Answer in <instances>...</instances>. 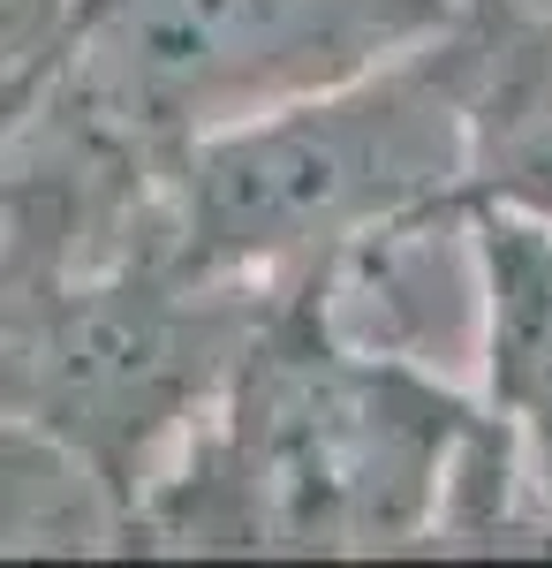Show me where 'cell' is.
<instances>
[{"mask_svg": "<svg viewBox=\"0 0 552 568\" xmlns=\"http://www.w3.org/2000/svg\"><path fill=\"white\" fill-rule=\"evenodd\" d=\"M273 288L190 273L167 235L122 258L0 296V409L31 417L122 485L144 478L213 409Z\"/></svg>", "mask_w": 552, "mask_h": 568, "instance_id": "obj_3", "label": "cell"}, {"mask_svg": "<svg viewBox=\"0 0 552 568\" xmlns=\"http://www.w3.org/2000/svg\"><path fill=\"white\" fill-rule=\"evenodd\" d=\"M136 546L122 485L31 417L0 409V554H114Z\"/></svg>", "mask_w": 552, "mask_h": 568, "instance_id": "obj_7", "label": "cell"}, {"mask_svg": "<svg viewBox=\"0 0 552 568\" xmlns=\"http://www.w3.org/2000/svg\"><path fill=\"white\" fill-rule=\"evenodd\" d=\"M23 106H31V99H0V130H8V122H16Z\"/></svg>", "mask_w": 552, "mask_h": 568, "instance_id": "obj_9", "label": "cell"}, {"mask_svg": "<svg viewBox=\"0 0 552 568\" xmlns=\"http://www.w3.org/2000/svg\"><path fill=\"white\" fill-rule=\"evenodd\" d=\"M469 394L340 349L280 281L213 409L136 493L167 554H401L431 546Z\"/></svg>", "mask_w": 552, "mask_h": 568, "instance_id": "obj_1", "label": "cell"}, {"mask_svg": "<svg viewBox=\"0 0 552 568\" xmlns=\"http://www.w3.org/2000/svg\"><path fill=\"white\" fill-rule=\"evenodd\" d=\"M462 0H69L45 91L167 168L182 144L431 45Z\"/></svg>", "mask_w": 552, "mask_h": 568, "instance_id": "obj_4", "label": "cell"}, {"mask_svg": "<svg viewBox=\"0 0 552 568\" xmlns=\"http://www.w3.org/2000/svg\"><path fill=\"white\" fill-rule=\"evenodd\" d=\"M469 182L477 77L454 16L386 69L182 144L160 175V227L190 273L280 288L356 227Z\"/></svg>", "mask_w": 552, "mask_h": 568, "instance_id": "obj_2", "label": "cell"}, {"mask_svg": "<svg viewBox=\"0 0 552 568\" xmlns=\"http://www.w3.org/2000/svg\"><path fill=\"white\" fill-rule=\"evenodd\" d=\"M318 334L340 349L401 364L417 379L469 394L484 356V258L469 190L425 197L409 213H386L334 243L318 265L288 281Z\"/></svg>", "mask_w": 552, "mask_h": 568, "instance_id": "obj_5", "label": "cell"}, {"mask_svg": "<svg viewBox=\"0 0 552 568\" xmlns=\"http://www.w3.org/2000/svg\"><path fill=\"white\" fill-rule=\"evenodd\" d=\"M69 0H0V99H31L61 53Z\"/></svg>", "mask_w": 552, "mask_h": 568, "instance_id": "obj_8", "label": "cell"}, {"mask_svg": "<svg viewBox=\"0 0 552 568\" xmlns=\"http://www.w3.org/2000/svg\"><path fill=\"white\" fill-rule=\"evenodd\" d=\"M477 258H484V356L477 387L552 478V205L469 182Z\"/></svg>", "mask_w": 552, "mask_h": 568, "instance_id": "obj_6", "label": "cell"}]
</instances>
